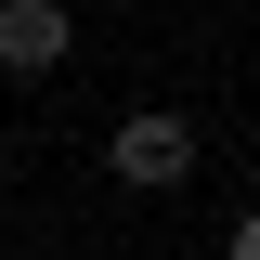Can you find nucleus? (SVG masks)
Segmentation results:
<instances>
[{"instance_id": "nucleus-1", "label": "nucleus", "mask_w": 260, "mask_h": 260, "mask_svg": "<svg viewBox=\"0 0 260 260\" xmlns=\"http://www.w3.org/2000/svg\"><path fill=\"white\" fill-rule=\"evenodd\" d=\"M104 156H117V182H130V195H169V182L195 169V117L143 104V117H117V143H104Z\"/></svg>"}, {"instance_id": "nucleus-2", "label": "nucleus", "mask_w": 260, "mask_h": 260, "mask_svg": "<svg viewBox=\"0 0 260 260\" xmlns=\"http://www.w3.org/2000/svg\"><path fill=\"white\" fill-rule=\"evenodd\" d=\"M65 39H78V26H65V0H0V65H13V78H52Z\"/></svg>"}]
</instances>
